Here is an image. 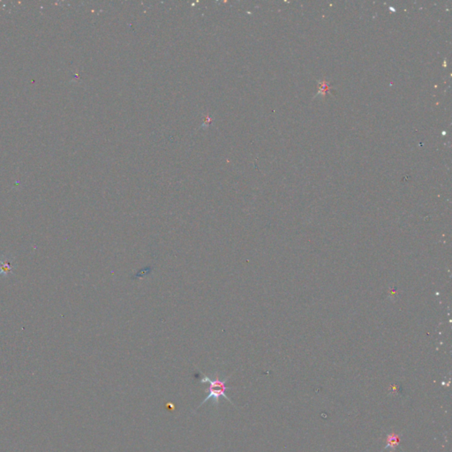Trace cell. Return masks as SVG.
Masks as SVG:
<instances>
[{"label": "cell", "instance_id": "obj_1", "mask_svg": "<svg viewBox=\"0 0 452 452\" xmlns=\"http://www.w3.org/2000/svg\"><path fill=\"white\" fill-rule=\"evenodd\" d=\"M228 379H229V377H226L224 380H220L218 374L216 375V378L215 379H211L210 377H208V375H203V378L201 379V383H208V388L205 390V392L208 393V395H207L206 398L201 403V405L198 406V408L204 405L206 402L208 401L209 399H212L213 404L217 407H218L219 400H220L221 397H225L226 399H227L228 401H230V403L233 405L231 398L227 397L226 394V390L229 389L226 386V382L228 381Z\"/></svg>", "mask_w": 452, "mask_h": 452}, {"label": "cell", "instance_id": "obj_2", "mask_svg": "<svg viewBox=\"0 0 452 452\" xmlns=\"http://www.w3.org/2000/svg\"><path fill=\"white\" fill-rule=\"evenodd\" d=\"M16 268V264L13 257L9 255H3L0 257V277H5L10 274H14Z\"/></svg>", "mask_w": 452, "mask_h": 452}, {"label": "cell", "instance_id": "obj_3", "mask_svg": "<svg viewBox=\"0 0 452 452\" xmlns=\"http://www.w3.org/2000/svg\"><path fill=\"white\" fill-rule=\"evenodd\" d=\"M398 443H399V435L398 434H395V433L388 434L386 449H390L391 451H394L397 447Z\"/></svg>", "mask_w": 452, "mask_h": 452}]
</instances>
